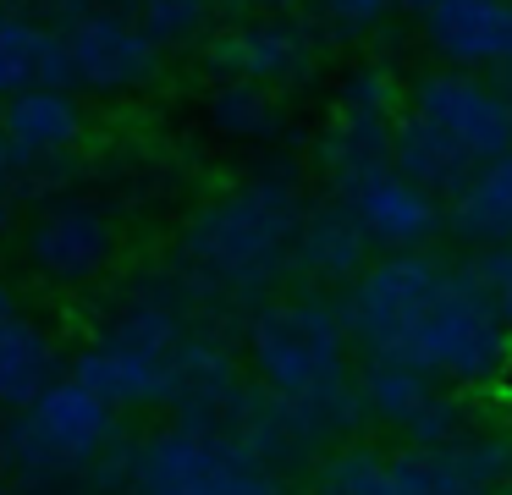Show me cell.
Returning a JSON list of instances; mask_svg holds the SVG:
<instances>
[{"label":"cell","instance_id":"ac0fdd59","mask_svg":"<svg viewBox=\"0 0 512 495\" xmlns=\"http://www.w3.org/2000/svg\"><path fill=\"white\" fill-rule=\"evenodd\" d=\"M61 374H67V352H61L56 330L28 319L23 308L0 314V418L23 413Z\"/></svg>","mask_w":512,"mask_h":495},{"label":"cell","instance_id":"7a4b0ae2","mask_svg":"<svg viewBox=\"0 0 512 495\" xmlns=\"http://www.w3.org/2000/svg\"><path fill=\"white\" fill-rule=\"evenodd\" d=\"M199 292L182 275H144L111 303L67 374L100 391L116 413L171 407L177 418L215 424L243 391V369L193 314Z\"/></svg>","mask_w":512,"mask_h":495},{"label":"cell","instance_id":"ba28073f","mask_svg":"<svg viewBox=\"0 0 512 495\" xmlns=\"http://www.w3.org/2000/svg\"><path fill=\"white\" fill-rule=\"evenodd\" d=\"M397 77L380 61H358L353 72H342L331 94V116L320 127V143H314V160H320V176L331 182V193H342L347 182L380 171L391 160V138H397Z\"/></svg>","mask_w":512,"mask_h":495},{"label":"cell","instance_id":"f546056e","mask_svg":"<svg viewBox=\"0 0 512 495\" xmlns=\"http://www.w3.org/2000/svg\"><path fill=\"white\" fill-rule=\"evenodd\" d=\"M501 88H507V99H512V61H507V72H501Z\"/></svg>","mask_w":512,"mask_h":495},{"label":"cell","instance_id":"2e32d148","mask_svg":"<svg viewBox=\"0 0 512 495\" xmlns=\"http://www.w3.org/2000/svg\"><path fill=\"white\" fill-rule=\"evenodd\" d=\"M430 55L457 72H507L512 61V0H413Z\"/></svg>","mask_w":512,"mask_h":495},{"label":"cell","instance_id":"484cf974","mask_svg":"<svg viewBox=\"0 0 512 495\" xmlns=\"http://www.w3.org/2000/svg\"><path fill=\"white\" fill-rule=\"evenodd\" d=\"M6 6L23 11V17L39 22V28L61 33V28H72V22L94 17V11H105V6H127V0H6Z\"/></svg>","mask_w":512,"mask_h":495},{"label":"cell","instance_id":"d6a6232c","mask_svg":"<svg viewBox=\"0 0 512 495\" xmlns=\"http://www.w3.org/2000/svg\"><path fill=\"white\" fill-rule=\"evenodd\" d=\"M507 495H512V484H507Z\"/></svg>","mask_w":512,"mask_h":495},{"label":"cell","instance_id":"8fae6325","mask_svg":"<svg viewBox=\"0 0 512 495\" xmlns=\"http://www.w3.org/2000/svg\"><path fill=\"white\" fill-rule=\"evenodd\" d=\"M512 435L474 424L441 446H386V495H507Z\"/></svg>","mask_w":512,"mask_h":495},{"label":"cell","instance_id":"d4e9b609","mask_svg":"<svg viewBox=\"0 0 512 495\" xmlns=\"http://www.w3.org/2000/svg\"><path fill=\"white\" fill-rule=\"evenodd\" d=\"M468 270H474L479 286H485L490 308H496V319L507 325V336H512V242H501V248H474Z\"/></svg>","mask_w":512,"mask_h":495},{"label":"cell","instance_id":"8992f818","mask_svg":"<svg viewBox=\"0 0 512 495\" xmlns=\"http://www.w3.org/2000/svg\"><path fill=\"white\" fill-rule=\"evenodd\" d=\"M507 149L512 99L501 83H490L485 72H457V66H435V72L413 77L397 110V138H391V160L408 182L452 204Z\"/></svg>","mask_w":512,"mask_h":495},{"label":"cell","instance_id":"603a6c76","mask_svg":"<svg viewBox=\"0 0 512 495\" xmlns=\"http://www.w3.org/2000/svg\"><path fill=\"white\" fill-rule=\"evenodd\" d=\"M314 490L320 495H386V446L369 440H342L320 457L314 468Z\"/></svg>","mask_w":512,"mask_h":495},{"label":"cell","instance_id":"1f68e13d","mask_svg":"<svg viewBox=\"0 0 512 495\" xmlns=\"http://www.w3.org/2000/svg\"><path fill=\"white\" fill-rule=\"evenodd\" d=\"M402 6H413V0H402Z\"/></svg>","mask_w":512,"mask_h":495},{"label":"cell","instance_id":"e0dca14e","mask_svg":"<svg viewBox=\"0 0 512 495\" xmlns=\"http://www.w3.org/2000/svg\"><path fill=\"white\" fill-rule=\"evenodd\" d=\"M369 259H375V248L336 198L309 204L298 242H292V281H303L309 292H347Z\"/></svg>","mask_w":512,"mask_h":495},{"label":"cell","instance_id":"ffe728a7","mask_svg":"<svg viewBox=\"0 0 512 495\" xmlns=\"http://www.w3.org/2000/svg\"><path fill=\"white\" fill-rule=\"evenodd\" d=\"M446 231L468 248H501L512 242V149L490 160L463 193L446 204Z\"/></svg>","mask_w":512,"mask_h":495},{"label":"cell","instance_id":"f1b7e54d","mask_svg":"<svg viewBox=\"0 0 512 495\" xmlns=\"http://www.w3.org/2000/svg\"><path fill=\"white\" fill-rule=\"evenodd\" d=\"M12 308H17V292H12L6 281H0V314H12Z\"/></svg>","mask_w":512,"mask_h":495},{"label":"cell","instance_id":"44dd1931","mask_svg":"<svg viewBox=\"0 0 512 495\" xmlns=\"http://www.w3.org/2000/svg\"><path fill=\"white\" fill-rule=\"evenodd\" d=\"M39 83H61V39L0 0V99Z\"/></svg>","mask_w":512,"mask_h":495},{"label":"cell","instance_id":"4316f807","mask_svg":"<svg viewBox=\"0 0 512 495\" xmlns=\"http://www.w3.org/2000/svg\"><path fill=\"white\" fill-rule=\"evenodd\" d=\"M221 6V17L232 11V17H254V11H298V0H215Z\"/></svg>","mask_w":512,"mask_h":495},{"label":"cell","instance_id":"30bf717a","mask_svg":"<svg viewBox=\"0 0 512 495\" xmlns=\"http://www.w3.org/2000/svg\"><path fill=\"white\" fill-rule=\"evenodd\" d=\"M116 248H122L116 215L89 193L39 198L34 215H28V231H23L28 270H34L45 286H61V292L94 286L116 264Z\"/></svg>","mask_w":512,"mask_h":495},{"label":"cell","instance_id":"52a82bcc","mask_svg":"<svg viewBox=\"0 0 512 495\" xmlns=\"http://www.w3.org/2000/svg\"><path fill=\"white\" fill-rule=\"evenodd\" d=\"M127 495H287V479L226 429L177 418L133 440Z\"/></svg>","mask_w":512,"mask_h":495},{"label":"cell","instance_id":"9a60e30c","mask_svg":"<svg viewBox=\"0 0 512 495\" xmlns=\"http://www.w3.org/2000/svg\"><path fill=\"white\" fill-rule=\"evenodd\" d=\"M331 198L358 220V231L369 237L375 253H419L446 231V204L435 193H424L419 182H408L397 165H380V171L347 182Z\"/></svg>","mask_w":512,"mask_h":495},{"label":"cell","instance_id":"4fadbf2b","mask_svg":"<svg viewBox=\"0 0 512 495\" xmlns=\"http://www.w3.org/2000/svg\"><path fill=\"white\" fill-rule=\"evenodd\" d=\"M358 413H364V424L397 435L402 446H441V440L463 435L479 418L463 391L441 385L424 369L386 363V358L358 363Z\"/></svg>","mask_w":512,"mask_h":495},{"label":"cell","instance_id":"5bb4252c","mask_svg":"<svg viewBox=\"0 0 512 495\" xmlns=\"http://www.w3.org/2000/svg\"><path fill=\"white\" fill-rule=\"evenodd\" d=\"M0 143H6V160H12V182L72 165V154L89 143L83 94H72L67 83H39L0 99Z\"/></svg>","mask_w":512,"mask_h":495},{"label":"cell","instance_id":"83f0119b","mask_svg":"<svg viewBox=\"0 0 512 495\" xmlns=\"http://www.w3.org/2000/svg\"><path fill=\"white\" fill-rule=\"evenodd\" d=\"M12 187V160H6V143H0V193Z\"/></svg>","mask_w":512,"mask_h":495},{"label":"cell","instance_id":"7402d4cb","mask_svg":"<svg viewBox=\"0 0 512 495\" xmlns=\"http://www.w3.org/2000/svg\"><path fill=\"white\" fill-rule=\"evenodd\" d=\"M133 22L149 33L160 55H177V50H199L210 44L215 22H221V6L215 0H127Z\"/></svg>","mask_w":512,"mask_h":495},{"label":"cell","instance_id":"5b68a950","mask_svg":"<svg viewBox=\"0 0 512 495\" xmlns=\"http://www.w3.org/2000/svg\"><path fill=\"white\" fill-rule=\"evenodd\" d=\"M133 440H122V413L61 374L23 413L6 418L0 468L23 495H122Z\"/></svg>","mask_w":512,"mask_h":495},{"label":"cell","instance_id":"7c38bea8","mask_svg":"<svg viewBox=\"0 0 512 495\" xmlns=\"http://www.w3.org/2000/svg\"><path fill=\"white\" fill-rule=\"evenodd\" d=\"M56 39H61V83L89 99L144 94L160 77V66H166V55L149 44V33L133 22L127 6L94 11V17L61 28Z\"/></svg>","mask_w":512,"mask_h":495},{"label":"cell","instance_id":"277c9868","mask_svg":"<svg viewBox=\"0 0 512 495\" xmlns=\"http://www.w3.org/2000/svg\"><path fill=\"white\" fill-rule=\"evenodd\" d=\"M303 215L309 193L298 176H248L188 215L177 237V275L199 292V303H265L281 281H292Z\"/></svg>","mask_w":512,"mask_h":495},{"label":"cell","instance_id":"9c48e42d","mask_svg":"<svg viewBox=\"0 0 512 495\" xmlns=\"http://www.w3.org/2000/svg\"><path fill=\"white\" fill-rule=\"evenodd\" d=\"M204 61L215 77H243V83L292 94L320 77L325 33L303 11H254V17H232L221 33H210Z\"/></svg>","mask_w":512,"mask_h":495},{"label":"cell","instance_id":"cb8c5ba5","mask_svg":"<svg viewBox=\"0 0 512 495\" xmlns=\"http://www.w3.org/2000/svg\"><path fill=\"white\" fill-rule=\"evenodd\" d=\"M325 39H369L402 11V0H309Z\"/></svg>","mask_w":512,"mask_h":495},{"label":"cell","instance_id":"3957f363","mask_svg":"<svg viewBox=\"0 0 512 495\" xmlns=\"http://www.w3.org/2000/svg\"><path fill=\"white\" fill-rule=\"evenodd\" d=\"M248 385L276 407L303 457L331 451L358 435V363L336 303L320 292L265 297L243 319Z\"/></svg>","mask_w":512,"mask_h":495},{"label":"cell","instance_id":"6da1fadb","mask_svg":"<svg viewBox=\"0 0 512 495\" xmlns=\"http://www.w3.org/2000/svg\"><path fill=\"white\" fill-rule=\"evenodd\" d=\"M364 358L408 363L463 396H485L512 374V336L468 264L419 253H375L336 303Z\"/></svg>","mask_w":512,"mask_h":495},{"label":"cell","instance_id":"4dcf8cb0","mask_svg":"<svg viewBox=\"0 0 512 495\" xmlns=\"http://www.w3.org/2000/svg\"><path fill=\"white\" fill-rule=\"evenodd\" d=\"M0 495H23V490H17V484H12V490H6V484H0Z\"/></svg>","mask_w":512,"mask_h":495},{"label":"cell","instance_id":"d6986e66","mask_svg":"<svg viewBox=\"0 0 512 495\" xmlns=\"http://www.w3.org/2000/svg\"><path fill=\"white\" fill-rule=\"evenodd\" d=\"M204 127L237 149H270L287 138V94L243 83V77H215L204 94Z\"/></svg>","mask_w":512,"mask_h":495}]
</instances>
